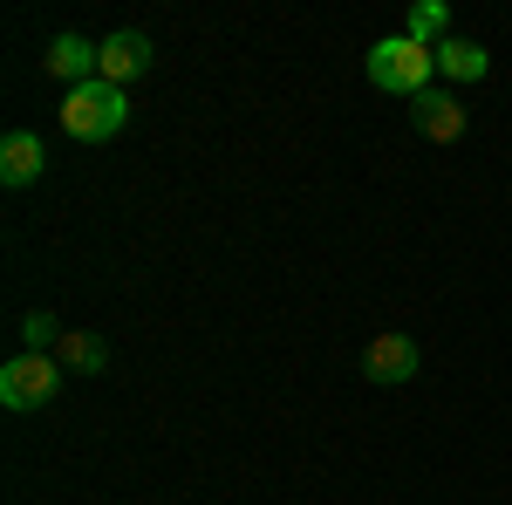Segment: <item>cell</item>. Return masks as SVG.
Masks as SVG:
<instances>
[{
	"label": "cell",
	"mask_w": 512,
	"mask_h": 505,
	"mask_svg": "<svg viewBox=\"0 0 512 505\" xmlns=\"http://www.w3.org/2000/svg\"><path fill=\"white\" fill-rule=\"evenodd\" d=\"M437 48H424V41L410 35H383L376 48H369V82L383 89V96H424V89H437Z\"/></svg>",
	"instance_id": "obj_1"
},
{
	"label": "cell",
	"mask_w": 512,
	"mask_h": 505,
	"mask_svg": "<svg viewBox=\"0 0 512 505\" xmlns=\"http://www.w3.org/2000/svg\"><path fill=\"white\" fill-rule=\"evenodd\" d=\"M123 123H130V96H123L117 82H82V89H69L62 96V130L76 137V144H110Z\"/></svg>",
	"instance_id": "obj_2"
},
{
	"label": "cell",
	"mask_w": 512,
	"mask_h": 505,
	"mask_svg": "<svg viewBox=\"0 0 512 505\" xmlns=\"http://www.w3.org/2000/svg\"><path fill=\"white\" fill-rule=\"evenodd\" d=\"M62 376H69V369H62L55 355H28V349H21L14 362H7V369H0V403H7L14 417H28V410H48V403L62 396Z\"/></svg>",
	"instance_id": "obj_3"
},
{
	"label": "cell",
	"mask_w": 512,
	"mask_h": 505,
	"mask_svg": "<svg viewBox=\"0 0 512 505\" xmlns=\"http://www.w3.org/2000/svg\"><path fill=\"white\" fill-rule=\"evenodd\" d=\"M417 369H424V349H417L403 328H383V335H369V349H362V376H369V383H383V389L417 383Z\"/></svg>",
	"instance_id": "obj_4"
},
{
	"label": "cell",
	"mask_w": 512,
	"mask_h": 505,
	"mask_svg": "<svg viewBox=\"0 0 512 505\" xmlns=\"http://www.w3.org/2000/svg\"><path fill=\"white\" fill-rule=\"evenodd\" d=\"M151 62H158V48L151 35H137V28H117V35H103V62H96V76L130 89L137 76H151Z\"/></svg>",
	"instance_id": "obj_5"
},
{
	"label": "cell",
	"mask_w": 512,
	"mask_h": 505,
	"mask_svg": "<svg viewBox=\"0 0 512 505\" xmlns=\"http://www.w3.org/2000/svg\"><path fill=\"white\" fill-rule=\"evenodd\" d=\"M410 123H417V137H431V144H458L472 117H465V103L451 96V89H424L417 103H410Z\"/></svg>",
	"instance_id": "obj_6"
},
{
	"label": "cell",
	"mask_w": 512,
	"mask_h": 505,
	"mask_svg": "<svg viewBox=\"0 0 512 505\" xmlns=\"http://www.w3.org/2000/svg\"><path fill=\"white\" fill-rule=\"evenodd\" d=\"M96 62H103V41H89V35H55L41 48V69L55 82H69V89L96 82Z\"/></svg>",
	"instance_id": "obj_7"
},
{
	"label": "cell",
	"mask_w": 512,
	"mask_h": 505,
	"mask_svg": "<svg viewBox=\"0 0 512 505\" xmlns=\"http://www.w3.org/2000/svg\"><path fill=\"white\" fill-rule=\"evenodd\" d=\"M41 171H48V144H41V130H7V137H0V185L28 192Z\"/></svg>",
	"instance_id": "obj_8"
},
{
	"label": "cell",
	"mask_w": 512,
	"mask_h": 505,
	"mask_svg": "<svg viewBox=\"0 0 512 505\" xmlns=\"http://www.w3.org/2000/svg\"><path fill=\"white\" fill-rule=\"evenodd\" d=\"M55 362H62L69 376H103V369H110V342L89 335V328H69V335L55 342Z\"/></svg>",
	"instance_id": "obj_9"
},
{
	"label": "cell",
	"mask_w": 512,
	"mask_h": 505,
	"mask_svg": "<svg viewBox=\"0 0 512 505\" xmlns=\"http://www.w3.org/2000/svg\"><path fill=\"white\" fill-rule=\"evenodd\" d=\"M485 69H492L485 41H465V35L437 41V76H451V82H485Z\"/></svg>",
	"instance_id": "obj_10"
},
{
	"label": "cell",
	"mask_w": 512,
	"mask_h": 505,
	"mask_svg": "<svg viewBox=\"0 0 512 505\" xmlns=\"http://www.w3.org/2000/svg\"><path fill=\"white\" fill-rule=\"evenodd\" d=\"M403 35L424 41V48L451 41V7H444V0H417V7H410V21H403Z\"/></svg>",
	"instance_id": "obj_11"
},
{
	"label": "cell",
	"mask_w": 512,
	"mask_h": 505,
	"mask_svg": "<svg viewBox=\"0 0 512 505\" xmlns=\"http://www.w3.org/2000/svg\"><path fill=\"white\" fill-rule=\"evenodd\" d=\"M62 335H69V328H62L48 308H35L28 321H21V349H28V355H55V342H62Z\"/></svg>",
	"instance_id": "obj_12"
}]
</instances>
